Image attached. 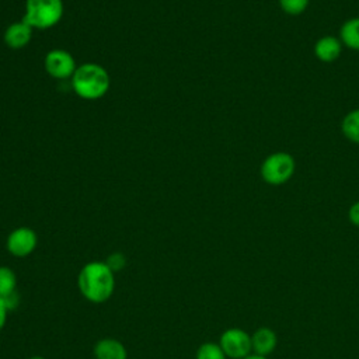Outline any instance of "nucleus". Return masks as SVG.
<instances>
[{"label": "nucleus", "mask_w": 359, "mask_h": 359, "mask_svg": "<svg viewBox=\"0 0 359 359\" xmlns=\"http://www.w3.org/2000/svg\"><path fill=\"white\" fill-rule=\"evenodd\" d=\"M80 294L95 304L107 302L115 290V272L105 261L84 264L77 276Z\"/></svg>", "instance_id": "1"}, {"label": "nucleus", "mask_w": 359, "mask_h": 359, "mask_svg": "<svg viewBox=\"0 0 359 359\" xmlns=\"http://www.w3.org/2000/svg\"><path fill=\"white\" fill-rule=\"evenodd\" d=\"M70 80L73 91L80 98L88 101L102 98L111 87V77L107 69L94 62L77 66Z\"/></svg>", "instance_id": "2"}, {"label": "nucleus", "mask_w": 359, "mask_h": 359, "mask_svg": "<svg viewBox=\"0 0 359 359\" xmlns=\"http://www.w3.org/2000/svg\"><path fill=\"white\" fill-rule=\"evenodd\" d=\"M63 10V0H25L22 20L34 29H48L62 20Z\"/></svg>", "instance_id": "3"}, {"label": "nucleus", "mask_w": 359, "mask_h": 359, "mask_svg": "<svg viewBox=\"0 0 359 359\" xmlns=\"http://www.w3.org/2000/svg\"><path fill=\"white\" fill-rule=\"evenodd\" d=\"M296 163L292 154L286 151H275L269 154L261 164V177L268 185H282L294 174Z\"/></svg>", "instance_id": "4"}, {"label": "nucleus", "mask_w": 359, "mask_h": 359, "mask_svg": "<svg viewBox=\"0 0 359 359\" xmlns=\"http://www.w3.org/2000/svg\"><path fill=\"white\" fill-rule=\"evenodd\" d=\"M219 345L224 355L230 359H244L252 353L251 335L237 327H231L223 331L219 339Z\"/></svg>", "instance_id": "5"}, {"label": "nucleus", "mask_w": 359, "mask_h": 359, "mask_svg": "<svg viewBox=\"0 0 359 359\" xmlns=\"http://www.w3.org/2000/svg\"><path fill=\"white\" fill-rule=\"evenodd\" d=\"M45 72L57 80L72 79L77 69L76 59L73 55L65 49H52L45 55L43 59Z\"/></svg>", "instance_id": "6"}, {"label": "nucleus", "mask_w": 359, "mask_h": 359, "mask_svg": "<svg viewBox=\"0 0 359 359\" xmlns=\"http://www.w3.org/2000/svg\"><path fill=\"white\" fill-rule=\"evenodd\" d=\"M38 245V236L35 230L27 226H20L14 229L6 240L7 251L17 258H24L31 255Z\"/></svg>", "instance_id": "7"}, {"label": "nucleus", "mask_w": 359, "mask_h": 359, "mask_svg": "<svg viewBox=\"0 0 359 359\" xmlns=\"http://www.w3.org/2000/svg\"><path fill=\"white\" fill-rule=\"evenodd\" d=\"M32 31L34 28L31 25H28L24 20L17 21L10 24L3 35L4 43L14 50L22 49L24 46H27L32 38Z\"/></svg>", "instance_id": "8"}, {"label": "nucleus", "mask_w": 359, "mask_h": 359, "mask_svg": "<svg viewBox=\"0 0 359 359\" xmlns=\"http://www.w3.org/2000/svg\"><path fill=\"white\" fill-rule=\"evenodd\" d=\"M278 345L276 332L269 327H259L251 334L252 353L268 358Z\"/></svg>", "instance_id": "9"}, {"label": "nucleus", "mask_w": 359, "mask_h": 359, "mask_svg": "<svg viewBox=\"0 0 359 359\" xmlns=\"http://www.w3.org/2000/svg\"><path fill=\"white\" fill-rule=\"evenodd\" d=\"M342 50V42L334 35H324L314 43V55L324 63L335 62Z\"/></svg>", "instance_id": "10"}, {"label": "nucleus", "mask_w": 359, "mask_h": 359, "mask_svg": "<svg viewBox=\"0 0 359 359\" xmlns=\"http://www.w3.org/2000/svg\"><path fill=\"white\" fill-rule=\"evenodd\" d=\"M93 352L95 359H128V351L125 345L116 338L111 337H105L97 341Z\"/></svg>", "instance_id": "11"}, {"label": "nucleus", "mask_w": 359, "mask_h": 359, "mask_svg": "<svg viewBox=\"0 0 359 359\" xmlns=\"http://www.w3.org/2000/svg\"><path fill=\"white\" fill-rule=\"evenodd\" d=\"M339 39L349 49L359 50V17H352L342 24Z\"/></svg>", "instance_id": "12"}, {"label": "nucleus", "mask_w": 359, "mask_h": 359, "mask_svg": "<svg viewBox=\"0 0 359 359\" xmlns=\"http://www.w3.org/2000/svg\"><path fill=\"white\" fill-rule=\"evenodd\" d=\"M341 130L349 142L359 144V108L348 112L344 116L341 122Z\"/></svg>", "instance_id": "13"}, {"label": "nucleus", "mask_w": 359, "mask_h": 359, "mask_svg": "<svg viewBox=\"0 0 359 359\" xmlns=\"http://www.w3.org/2000/svg\"><path fill=\"white\" fill-rule=\"evenodd\" d=\"M17 292V275L15 272L6 265H0V297L6 299L7 296Z\"/></svg>", "instance_id": "14"}, {"label": "nucleus", "mask_w": 359, "mask_h": 359, "mask_svg": "<svg viewBox=\"0 0 359 359\" xmlns=\"http://www.w3.org/2000/svg\"><path fill=\"white\" fill-rule=\"evenodd\" d=\"M195 359H227L219 342H203L196 349Z\"/></svg>", "instance_id": "15"}, {"label": "nucleus", "mask_w": 359, "mask_h": 359, "mask_svg": "<svg viewBox=\"0 0 359 359\" xmlns=\"http://www.w3.org/2000/svg\"><path fill=\"white\" fill-rule=\"evenodd\" d=\"M279 7L289 15H299L306 11L310 0H278Z\"/></svg>", "instance_id": "16"}, {"label": "nucleus", "mask_w": 359, "mask_h": 359, "mask_svg": "<svg viewBox=\"0 0 359 359\" xmlns=\"http://www.w3.org/2000/svg\"><path fill=\"white\" fill-rule=\"evenodd\" d=\"M105 262H107V265L116 273V272H119V271H122V269L125 268V265H126V258H125V255H123L122 252H114V254H111V255L105 259Z\"/></svg>", "instance_id": "17"}, {"label": "nucleus", "mask_w": 359, "mask_h": 359, "mask_svg": "<svg viewBox=\"0 0 359 359\" xmlns=\"http://www.w3.org/2000/svg\"><path fill=\"white\" fill-rule=\"evenodd\" d=\"M348 219L353 226L359 227V201H356L351 205V208L348 210Z\"/></svg>", "instance_id": "18"}, {"label": "nucleus", "mask_w": 359, "mask_h": 359, "mask_svg": "<svg viewBox=\"0 0 359 359\" xmlns=\"http://www.w3.org/2000/svg\"><path fill=\"white\" fill-rule=\"evenodd\" d=\"M8 311H10V310H8V307H7L6 302H4V299L0 297V330H3L4 325H6V323H7Z\"/></svg>", "instance_id": "19"}, {"label": "nucleus", "mask_w": 359, "mask_h": 359, "mask_svg": "<svg viewBox=\"0 0 359 359\" xmlns=\"http://www.w3.org/2000/svg\"><path fill=\"white\" fill-rule=\"evenodd\" d=\"M244 359H268V358H265V356H259V355H255V353H251V355L245 356Z\"/></svg>", "instance_id": "20"}, {"label": "nucleus", "mask_w": 359, "mask_h": 359, "mask_svg": "<svg viewBox=\"0 0 359 359\" xmlns=\"http://www.w3.org/2000/svg\"><path fill=\"white\" fill-rule=\"evenodd\" d=\"M28 359H46V358H43V356H31Z\"/></svg>", "instance_id": "21"}]
</instances>
